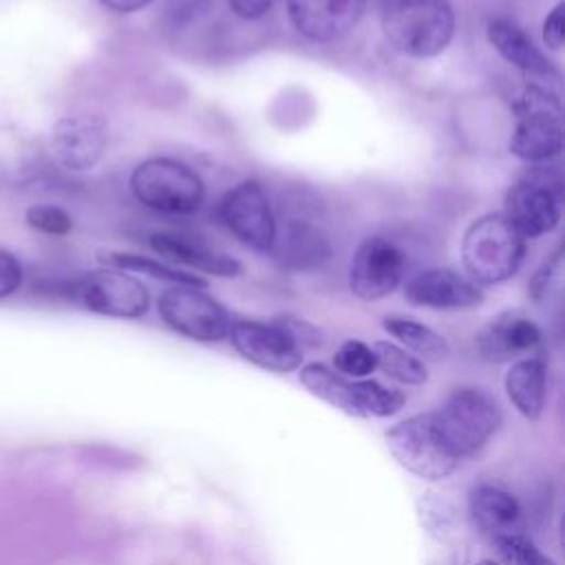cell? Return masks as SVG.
I'll use <instances>...</instances> for the list:
<instances>
[{"label": "cell", "instance_id": "83f0119b", "mask_svg": "<svg viewBox=\"0 0 565 565\" xmlns=\"http://www.w3.org/2000/svg\"><path fill=\"white\" fill-rule=\"evenodd\" d=\"M26 223L51 236H66L73 230V218L57 205H31L24 214Z\"/></svg>", "mask_w": 565, "mask_h": 565}, {"label": "cell", "instance_id": "ba28073f", "mask_svg": "<svg viewBox=\"0 0 565 565\" xmlns=\"http://www.w3.org/2000/svg\"><path fill=\"white\" fill-rule=\"evenodd\" d=\"M384 439L393 459L424 481L446 479L461 461L441 437L433 411L397 422L386 430Z\"/></svg>", "mask_w": 565, "mask_h": 565}, {"label": "cell", "instance_id": "4dcf8cb0", "mask_svg": "<svg viewBox=\"0 0 565 565\" xmlns=\"http://www.w3.org/2000/svg\"><path fill=\"white\" fill-rule=\"evenodd\" d=\"M20 285H22L20 260L13 254L0 249V300L15 294Z\"/></svg>", "mask_w": 565, "mask_h": 565}, {"label": "cell", "instance_id": "1f68e13d", "mask_svg": "<svg viewBox=\"0 0 565 565\" xmlns=\"http://www.w3.org/2000/svg\"><path fill=\"white\" fill-rule=\"evenodd\" d=\"M274 0H227L234 15L243 20H260L269 9Z\"/></svg>", "mask_w": 565, "mask_h": 565}, {"label": "cell", "instance_id": "7c38bea8", "mask_svg": "<svg viewBox=\"0 0 565 565\" xmlns=\"http://www.w3.org/2000/svg\"><path fill=\"white\" fill-rule=\"evenodd\" d=\"M406 256L384 236L364 238L349 267V289L364 302L391 296L404 280Z\"/></svg>", "mask_w": 565, "mask_h": 565}, {"label": "cell", "instance_id": "9a60e30c", "mask_svg": "<svg viewBox=\"0 0 565 565\" xmlns=\"http://www.w3.org/2000/svg\"><path fill=\"white\" fill-rule=\"evenodd\" d=\"M404 298L415 307L457 311L481 305L483 291L475 280L450 267H428L404 285Z\"/></svg>", "mask_w": 565, "mask_h": 565}, {"label": "cell", "instance_id": "d6a6232c", "mask_svg": "<svg viewBox=\"0 0 565 565\" xmlns=\"http://www.w3.org/2000/svg\"><path fill=\"white\" fill-rule=\"evenodd\" d=\"M99 2L115 13H137L146 9L152 0H99Z\"/></svg>", "mask_w": 565, "mask_h": 565}, {"label": "cell", "instance_id": "ffe728a7", "mask_svg": "<svg viewBox=\"0 0 565 565\" xmlns=\"http://www.w3.org/2000/svg\"><path fill=\"white\" fill-rule=\"evenodd\" d=\"M470 516L472 523L490 539L519 532L521 505L508 490L481 483L470 492Z\"/></svg>", "mask_w": 565, "mask_h": 565}, {"label": "cell", "instance_id": "e0dca14e", "mask_svg": "<svg viewBox=\"0 0 565 565\" xmlns=\"http://www.w3.org/2000/svg\"><path fill=\"white\" fill-rule=\"evenodd\" d=\"M488 42L492 49L514 68H519L527 82L539 84H558V71L543 55V51L532 42V38L508 18H492L486 26Z\"/></svg>", "mask_w": 565, "mask_h": 565}, {"label": "cell", "instance_id": "6da1fadb", "mask_svg": "<svg viewBox=\"0 0 565 565\" xmlns=\"http://www.w3.org/2000/svg\"><path fill=\"white\" fill-rule=\"evenodd\" d=\"M380 24L393 51L428 60L452 42L455 11L448 0H384Z\"/></svg>", "mask_w": 565, "mask_h": 565}, {"label": "cell", "instance_id": "ac0fdd59", "mask_svg": "<svg viewBox=\"0 0 565 565\" xmlns=\"http://www.w3.org/2000/svg\"><path fill=\"white\" fill-rule=\"evenodd\" d=\"M148 245L159 256L203 274H212L218 278H236L243 274V265L234 256L183 234L152 232Z\"/></svg>", "mask_w": 565, "mask_h": 565}, {"label": "cell", "instance_id": "9c48e42d", "mask_svg": "<svg viewBox=\"0 0 565 565\" xmlns=\"http://www.w3.org/2000/svg\"><path fill=\"white\" fill-rule=\"evenodd\" d=\"M157 309L172 331L194 342H221L230 335L227 309L201 287L172 285L159 296Z\"/></svg>", "mask_w": 565, "mask_h": 565}, {"label": "cell", "instance_id": "603a6c76", "mask_svg": "<svg viewBox=\"0 0 565 565\" xmlns=\"http://www.w3.org/2000/svg\"><path fill=\"white\" fill-rule=\"evenodd\" d=\"M97 260L104 267H113V269H121V271H135V274H146L150 278L170 282V285H190V287H207V280H203L196 274L177 269L168 263H161L157 258L150 256H141L135 252H99Z\"/></svg>", "mask_w": 565, "mask_h": 565}, {"label": "cell", "instance_id": "f1b7e54d", "mask_svg": "<svg viewBox=\"0 0 565 565\" xmlns=\"http://www.w3.org/2000/svg\"><path fill=\"white\" fill-rule=\"evenodd\" d=\"M541 38H543V44L550 51H561L563 49V42H565V2H556L554 9L545 15Z\"/></svg>", "mask_w": 565, "mask_h": 565}, {"label": "cell", "instance_id": "cb8c5ba5", "mask_svg": "<svg viewBox=\"0 0 565 565\" xmlns=\"http://www.w3.org/2000/svg\"><path fill=\"white\" fill-rule=\"evenodd\" d=\"M388 335H393L402 349H406L413 355H422L426 360H444L448 355V342L444 335L433 331L430 327L402 318V316H388L382 320Z\"/></svg>", "mask_w": 565, "mask_h": 565}, {"label": "cell", "instance_id": "484cf974", "mask_svg": "<svg viewBox=\"0 0 565 565\" xmlns=\"http://www.w3.org/2000/svg\"><path fill=\"white\" fill-rule=\"evenodd\" d=\"M333 371L344 377L362 380L375 371L373 349L362 340H347L333 353Z\"/></svg>", "mask_w": 565, "mask_h": 565}, {"label": "cell", "instance_id": "d6986e66", "mask_svg": "<svg viewBox=\"0 0 565 565\" xmlns=\"http://www.w3.org/2000/svg\"><path fill=\"white\" fill-rule=\"evenodd\" d=\"M541 338L543 333L534 320L516 313H501L479 331L477 349L490 362H510L512 358L536 349Z\"/></svg>", "mask_w": 565, "mask_h": 565}, {"label": "cell", "instance_id": "f546056e", "mask_svg": "<svg viewBox=\"0 0 565 565\" xmlns=\"http://www.w3.org/2000/svg\"><path fill=\"white\" fill-rule=\"evenodd\" d=\"M558 269H561V249H556V252L532 274V278H530V282H527V291H530V296H532L534 300H541V298L547 294L552 280H554L556 274H558Z\"/></svg>", "mask_w": 565, "mask_h": 565}, {"label": "cell", "instance_id": "52a82bcc", "mask_svg": "<svg viewBox=\"0 0 565 565\" xmlns=\"http://www.w3.org/2000/svg\"><path fill=\"white\" fill-rule=\"evenodd\" d=\"M433 415L441 437L459 459L475 455L503 422L499 402L479 386L455 388Z\"/></svg>", "mask_w": 565, "mask_h": 565}, {"label": "cell", "instance_id": "277c9868", "mask_svg": "<svg viewBox=\"0 0 565 565\" xmlns=\"http://www.w3.org/2000/svg\"><path fill=\"white\" fill-rule=\"evenodd\" d=\"M298 380L307 393L351 417H391L406 404V395L397 388L373 380L344 377L320 362L300 366Z\"/></svg>", "mask_w": 565, "mask_h": 565}, {"label": "cell", "instance_id": "8fae6325", "mask_svg": "<svg viewBox=\"0 0 565 565\" xmlns=\"http://www.w3.org/2000/svg\"><path fill=\"white\" fill-rule=\"evenodd\" d=\"M71 296L88 311L108 318H141L150 307V294L146 285L113 267H102L79 276Z\"/></svg>", "mask_w": 565, "mask_h": 565}, {"label": "cell", "instance_id": "5bb4252c", "mask_svg": "<svg viewBox=\"0 0 565 565\" xmlns=\"http://www.w3.org/2000/svg\"><path fill=\"white\" fill-rule=\"evenodd\" d=\"M49 143L53 159L64 170H90L106 152L108 121L95 113L60 117L51 128Z\"/></svg>", "mask_w": 565, "mask_h": 565}, {"label": "cell", "instance_id": "8992f818", "mask_svg": "<svg viewBox=\"0 0 565 565\" xmlns=\"http://www.w3.org/2000/svg\"><path fill=\"white\" fill-rule=\"evenodd\" d=\"M135 199L161 214H194L205 199V183L194 168L172 157H150L130 174Z\"/></svg>", "mask_w": 565, "mask_h": 565}, {"label": "cell", "instance_id": "7a4b0ae2", "mask_svg": "<svg viewBox=\"0 0 565 565\" xmlns=\"http://www.w3.org/2000/svg\"><path fill=\"white\" fill-rule=\"evenodd\" d=\"M510 152L527 163H550L563 150V108L556 86L527 82L512 102Z\"/></svg>", "mask_w": 565, "mask_h": 565}, {"label": "cell", "instance_id": "44dd1931", "mask_svg": "<svg viewBox=\"0 0 565 565\" xmlns=\"http://www.w3.org/2000/svg\"><path fill=\"white\" fill-rule=\"evenodd\" d=\"M280 260L291 269H316L331 256L327 234L307 218H289L282 236H276Z\"/></svg>", "mask_w": 565, "mask_h": 565}, {"label": "cell", "instance_id": "3957f363", "mask_svg": "<svg viewBox=\"0 0 565 565\" xmlns=\"http://www.w3.org/2000/svg\"><path fill=\"white\" fill-rule=\"evenodd\" d=\"M525 256V238L501 212L477 216L461 236V263L477 285L512 278Z\"/></svg>", "mask_w": 565, "mask_h": 565}, {"label": "cell", "instance_id": "5b68a950", "mask_svg": "<svg viewBox=\"0 0 565 565\" xmlns=\"http://www.w3.org/2000/svg\"><path fill=\"white\" fill-rule=\"evenodd\" d=\"M563 179L550 163L530 166L505 192L503 216L527 241L550 234L561 223Z\"/></svg>", "mask_w": 565, "mask_h": 565}, {"label": "cell", "instance_id": "7402d4cb", "mask_svg": "<svg viewBox=\"0 0 565 565\" xmlns=\"http://www.w3.org/2000/svg\"><path fill=\"white\" fill-rule=\"evenodd\" d=\"M547 369L541 358H521L505 373V393L512 406L530 422H536L545 406Z\"/></svg>", "mask_w": 565, "mask_h": 565}, {"label": "cell", "instance_id": "4fadbf2b", "mask_svg": "<svg viewBox=\"0 0 565 565\" xmlns=\"http://www.w3.org/2000/svg\"><path fill=\"white\" fill-rule=\"evenodd\" d=\"M230 342L241 358L271 373H291L302 364L300 344L278 322L232 320Z\"/></svg>", "mask_w": 565, "mask_h": 565}, {"label": "cell", "instance_id": "2e32d148", "mask_svg": "<svg viewBox=\"0 0 565 565\" xmlns=\"http://www.w3.org/2000/svg\"><path fill=\"white\" fill-rule=\"evenodd\" d=\"M366 0H285L291 26L311 42H333L362 18Z\"/></svg>", "mask_w": 565, "mask_h": 565}, {"label": "cell", "instance_id": "d4e9b609", "mask_svg": "<svg viewBox=\"0 0 565 565\" xmlns=\"http://www.w3.org/2000/svg\"><path fill=\"white\" fill-rule=\"evenodd\" d=\"M371 349L375 355V369H380L391 380L408 386H419L428 380L426 364L417 355L402 349L399 344L388 340H377L373 342Z\"/></svg>", "mask_w": 565, "mask_h": 565}, {"label": "cell", "instance_id": "30bf717a", "mask_svg": "<svg viewBox=\"0 0 565 565\" xmlns=\"http://www.w3.org/2000/svg\"><path fill=\"white\" fill-rule=\"evenodd\" d=\"M223 227L254 252H274L278 236L276 216L269 196L256 179H245L232 185L216 207Z\"/></svg>", "mask_w": 565, "mask_h": 565}, {"label": "cell", "instance_id": "4316f807", "mask_svg": "<svg viewBox=\"0 0 565 565\" xmlns=\"http://www.w3.org/2000/svg\"><path fill=\"white\" fill-rule=\"evenodd\" d=\"M492 543L503 565H556L521 532L497 536Z\"/></svg>", "mask_w": 565, "mask_h": 565}, {"label": "cell", "instance_id": "836d02e7", "mask_svg": "<svg viewBox=\"0 0 565 565\" xmlns=\"http://www.w3.org/2000/svg\"><path fill=\"white\" fill-rule=\"evenodd\" d=\"M477 565H501V563H494V561H479Z\"/></svg>", "mask_w": 565, "mask_h": 565}]
</instances>
